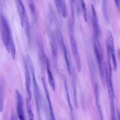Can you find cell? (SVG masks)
<instances>
[{"mask_svg":"<svg viewBox=\"0 0 120 120\" xmlns=\"http://www.w3.org/2000/svg\"><path fill=\"white\" fill-rule=\"evenodd\" d=\"M75 1V0H70V2L71 3H74Z\"/></svg>","mask_w":120,"mask_h":120,"instance_id":"cell-27","label":"cell"},{"mask_svg":"<svg viewBox=\"0 0 120 120\" xmlns=\"http://www.w3.org/2000/svg\"><path fill=\"white\" fill-rule=\"evenodd\" d=\"M80 1L81 7L82 8L84 21L85 22H87L88 21V15H87V8L86 7V4L85 3V1H84V0H80Z\"/></svg>","mask_w":120,"mask_h":120,"instance_id":"cell-20","label":"cell"},{"mask_svg":"<svg viewBox=\"0 0 120 120\" xmlns=\"http://www.w3.org/2000/svg\"><path fill=\"white\" fill-rule=\"evenodd\" d=\"M95 99H96V105L98 112V115L99 116V120H103L102 113L101 111V106L99 103V89L98 84L96 83L95 85Z\"/></svg>","mask_w":120,"mask_h":120,"instance_id":"cell-14","label":"cell"},{"mask_svg":"<svg viewBox=\"0 0 120 120\" xmlns=\"http://www.w3.org/2000/svg\"><path fill=\"white\" fill-rule=\"evenodd\" d=\"M18 116H17V115L15 114V113H13L10 117V120H18Z\"/></svg>","mask_w":120,"mask_h":120,"instance_id":"cell-25","label":"cell"},{"mask_svg":"<svg viewBox=\"0 0 120 120\" xmlns=\"http://www.w3.org/2000/svg\"><path fill=\"white\" fill-rule=\"evenodd\" d=\"M50 42L52 54L54 59L57 58V53H58V46L56 42V38L52 31H50L49 33Z\"/></svg>","mask_w":120,"mask_h":120,"instance_id":"cell-13","label":"cell"},{"mask_svg":"<svg viewBox=\"0 0 120 120\" xmlns=\"http://www.w3.org/2000/svg\"><path fill=\"white\" fill-rule=\"evenodd\" d=\"M26 104L29 120H35L34 118V115L32 112L31 109V106L30 102V100L28 98L26 99Z\"/></svg>","mask_w":120,"mask_h":120,"instance_id":"cell-19","label":"cell"},{"mask_svg":"<svg viewBox=\"0 0 120 120\" xmlns=\"http://www.w3.org/2000/svg\"><path fill=\"white\" fill-rule=\"evenodd\" d=\"M93 47H94L95 56L98 63L99 75L102 82H103V83H104V80H105V73H104V65H103V58L101 54V53L98 50V46L96 43H94Z\"/></svg>","mask_w":120,"mask_h":120,"instance_id":"cell-7","label":"cell"},{"mask_svg":"<svg viewBox=\"0 0 120 120\" xmlns=\"http://www.w3.org/2000/svg\"><path fill=\"white\" fill-rule=\"evenodd\" d=\"M46 71H47L48 79V81L49 82L50 87L52 88V90L53 91H55V81L54 79L53 75L51 71L50 66H49V61H48V60H47V59H46Z\"/></svg>","mask_w":120,"mask_h":120,"instance_id":"cell-15","label":"cell"},{"mask_svg":"<svg viewBox=\"0 0 120 120\" xmlns=\"http://www.w3.org/2000/svg\"><path fill=\"white\" fill-rule=\"evenodd\" d=\"M28 6L31 13L34 15L35 13V6L34 0H27Z\"/></svg>","mask_w":120,"mask_h":120,"instance_id":"cell-23","label":"cell"},{"mask_svg":"<svg viewBox=\"0 0 120 120\" xmlns=\"http://www.w3.org/2000/svg\"><path fill=\"white\" fill-rule=\"evenodd\" d=\"M119 0H115V4L117 7L118 9H119Z\"/></svg>","mask_w":120,"mask_h":120,"instance_id":"cell-26","label":"cell"},{"mask_svg":"<svg viewBox=\"0 0 120 120\" xmlns=\"http://www.w3.org/2000/svg\"><path fill=\"white\" fill-rule=\"evenodd\" d=\"M106 46H107V53L110 55V58L111 59L112 61V62L113 69L115 71L117 69V60L116 59V55H115V52L113 39L111 32H109V33L107 41L106 43Z\"/></svg>","mask_w":120,"mask_h":120,"instance_id":"cell-5","label":"cell"},{"mask_svg":"<svg viewBox=\"0 0 120 120\" xmlns=\"http://www.w3.org/2000/svg\"><path fill=\"white\" fill-rule=\"evenodd\" d=\"M42 82L43 87H44V90L45 91V93L46 95V98H47V102H48V108H49V113H50V120H55V118L54 116L53 108H52V103H51V102L50 100L49 94V93L48 91V90L47 88V86H46V84L45 80L44 79V78H42Z\"/></svg>","mask_w":120,"mask_h":120,"instance_id":"cell-12","label":"cell"},{"mask_svg":"<svg viewBox=\"0 0 120 120\" xmlns=\"http://www.w3.org/2000/svg\"><path fill=\"white\" fill-rule=\"evenodd\" d=\"M108 67L105 68V80L108 89V92L110 97V99H114V91L112 81V76H111V66L110 62L108 61Z\"/></svg>","mask_w":120,"mask_h":120,"instance_id":"cell-6","label":"cell"},{"mask_svg":"<svg viewBox=\"0 0 120 120\" xmlns=\"http://www.w3.org/2000/svg\"><path fill=\"white\" fill-rule=\"evenodd\" d=\"M1 34L3 44L7 51L12 56L16 55L15 46L12 38V33L8 22L5 17L1 15Z\"/></svg>","mask_w":120,"mask_h":120,"instance_id":"cell-1","label":"cell"},{"mask_svg":"<svg viewBox=\"0 0 120 120\" xmlns=\"http://www.w3.org/2000/svg\"><path fill=\"white\" fill-rule=\"evenodd\" d=\"M91 10H92V26L94 32L95 37L96 39L98 40L100 37V29L98 20L97 14L93 4H91Z\"/></svg>","mask_w":120,"mask_h":120,"instance_id":"cell-10","label":"cell"},{"mask_svg":"<svg viewBox=\"0 0 120 120\" xmlns=\"http://www.w3.org/2000/svg\"><path fill=\"white\" fill-rule=\"evenodd\" d=\"M54 1V4L56 6V9L58 12V13H60V8H59V0H53Z\"/></svg>","mask_w":120,"mask_h":120,"instance_id":"cell-24","label":"cell"},{"mask_svg":"<svg viewBox=\"0 0 120 120\" xmlns=\"http://www.w3.org/2000/svg\"><path fill=\"white\" fill-rule=\"evenodd\" d=\"M59 32L58 35L59 36V38H60V43L61 44V46L62 47L63 52L64 53V57H65V61H66V63L67 65L69 75H71V74H72V67H71V64L69 54L68 53V51H67L66 47L65 45V44H64V41L63 39V37H62L60 32V31H59Z\"/></svg>","mask_w":120,"mask_h":120,"instance_id":"cell-11","label":"cell"},{"mask_svg":"<svg viewBox=\"0 0 120 120\" xmlns=\"http://www.w3.org/2000/svg\"><path fill=\"white\" fill-rule=\"evenodd\" d=\"M15 94L16 97V112L17 116L20 120H26L24 113L23 103L22 96L17 90H15Z\"/></svg>","mask_w":120,"mask_h":120,"instance_id":"cell-8","label":"cell"},{"mask_svg":"<svg viewBox=\"0 0 120 120\" xmlns=\"http://www.w3.org/2000/svg\"><path fill=\"white\" fill-rule=\"evenodd\" d=\"M103 3V11L104 17L106 20V21H108V14L107 10V0H102Z\"/></svg>","mask_w":120,"mask_h":120,"instance_id":"cell-22","label":"cell"},{"mask_svg":"<svg viewBox=\"0 0 120 120\" xmlns=\"http://www.w3.org/2000/svg\"><path fill=\"white\" fill-rule=\"evenodd\" d=\"M27 63L28 64V66L29 68L30 71L32 75V80L33 83V92L35 100L36 106L37 109V114L38 118V120H41V112H40V91L39 90V88L37 82L36 78L35 76V70L34 66L31 60V59L29 55L27 56Z\"/></svg>","mask_w":120,"mask_h":120,"instance_id":"cell-2","label":"cell"},{"mask_svg":"<svg viewBox=\"0 0 120 120\" xmlns=\"http://www.w3.org/2000/svg\"><path fill=\"white\" fill-rule=\"evenodd\" d=\"M65 90L66 91V98H67V100L68 102V106L70 108V115H71V120H75L74 115H73V108L71 104V102L70 100V98H69V92L68 90V87L67 85H65Z\"/></svg>","mask_w":120,"mask_h":120,"instance_id":"cell-18","label":"cell"},{"mask_svg":"<svg viewBox=\"0 0 120 120\" xmlns=\"http://www.w3.org/2000/svg\"><path fill=\"white\" fill-rule=\"evenodd\" d=\"M69 39L72 52L76 62L77 69L78 72H80L81 70V60L78 51L76 41L75 37L74 27L71 23L69 24Z\"/></svg>","mask_w":120,"mask_h":120,"instance_id":"cell-4","label":"cell"},{"mask_svg":"<svg viewBox=\"0 0 120 120\" xmlns=\"http://www.w3.org/2000/svg\"><path fill=\"white\" fill-rule=\"evenodd\" d=\"M4 81L0 79V112H2L4 108Z\"/></svg>","mask_w":120,"mask_h":120,"instance_id":"cell-16","label":"cell"},{"mask_svg":"<svg viewBox=\"0 0 120 120\" xmlns=\"http://www.w3.org/2000/svg\"><path fill=\"white\" fill-rule=\"evenodd\" d=\"M24 64L25 68V86L26 91L27 93V95L28 99L30 101L31 99L32 94L30 90V71L26 60L24 59Z\"/></svg>","mask_w":120,"mask_h":120,"instance_id":"cell-9","label":"cell"},{"mask_svg":"<svg viewBox=\"0 0 120 120\" xmlns=\"http://www.w3.org/2000/svg\"><path fill=\"white\" fill-rule=\"evenodd\" d=\"M59 5L60 12L63 17L66 18L68 15V11L65 0H59Z\"/></svg>","mask_w":120,"mask_h":120,"instance_id":"cell-17","label":"cell"},{"mask_svg":"<svg viewBox=\"0 0 120 120\" xmlns=\"http://www.w3.org/2000/svg\"><path fill=\"white\" fill-rule=\"evenodd\" d=\"M16 3L21 25L24 29L25 34L29 43L30 40V26L27 14L22 0H16Z\"/></svg>","mask_w":120,"mask_h":120,"instance_id":"cell-3","label":"cell"},{"mask_svg":"<svg viewBox=\"0 0 120 120\" xmlns=\"http://www.w3.org/2000/svg\"><path fill=\"white\" fill-rule=\"evenodd\" d=\"M111 103V120H116V114L115 110L114 103V99H110Z\"/></svg>","mask_w":120,"mask_h":120,"instance_id":"cell-21","label":"cell"}]
</instances>
